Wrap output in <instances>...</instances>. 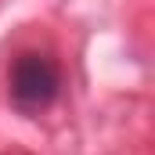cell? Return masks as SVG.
Segmentation results:
<instances>
[{"label":"cell","instance_id":"obj_1","mask_svg":"<svg viewBox=\"0 0 155 155\" xmlns=\"http://www.w3.org/2000/svg\"><path fill=\"white\" fill-rule=\"evenodd\" d=\"M7 97L22 116H40L61 97V65L51 51H18L7 69Z\"/></svg>","mask_w":155,"mask_h":155}]
</instances>
